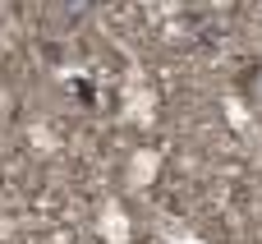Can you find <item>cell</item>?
I'll use <instances>...</instances> for the list:
<instances>
[{
	"label": "cell",
	"instance_id": "cell-1",
	"mask_svg": "<svg viewBox=\"0 0 262 244\" xmlns=\"http://www.w3.org/2000/svg\"><path fill=\"white\" fill-rule=\"evenodd\" d=\"M258 97H262V74H258Z\"/></svg>",
	"mask_w": 262,
	"mask_h": 244
}]
</instances>
